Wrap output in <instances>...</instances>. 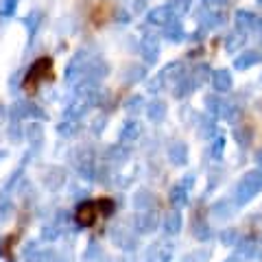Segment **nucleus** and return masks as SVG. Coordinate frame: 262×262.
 <instances>
[{
	"label": "nucleus",
	"instance_id": "2",
	"mask_svg": "<svg viewBox=\"0 0 262 262\" xmlns=\"http://www.w3.org/2000/svg\"><path fill=\"white\" fill-rule=\"evenodd\" d=\"M57 79L55 72V59L51 55H39L37 59H33V63L27 68L22 77V92L27 96H35L39 92V88L44 83H53Z\"/></svg>",
	"mask_w": 262,
	"mask_h": 262
},
{
	"label": "nucleus",
	"instance_id": "3",
	"mask_svg": "<svg viewBox=\"0 0 262 262\" xmlns=\"http://www.w3.org/2000/svg\"><path fill=\"white\" fill-rule=\"evenodd\" d=\"M24 229H27V221H24V216H20V221L15 223V227L11 229V232H7L3 236V241H0V258H3L5 262L18 260V247L22 243Z\"/></svg>",
	"mask_w": 262,
	"mask_h": 262
},
{
	"label": "nucleus",
	"instance_id": "4",
	"mask_svg": "<svg viewBox=\"0 0 262 262\" xmlns=\"http://www.w3.org/2000/svg\"><path fill=\"white\" fill-rule=\"evenodd\" d=\"M114 3L110 0H96V3L90 5L88 9V22L92 29H103L105 24H110L114 20Z\"/></svg>",
	"mask_w": 262,
	"mask_h": 262
},
{
	"label": "nucleus",
	"instance_id": "1",
	"mask_svg": "<svg viewBox=\"0 0 262 262\" xmlns=\"http://www.w3.org/2000/svg\"><path fill=\"white\" fill-rule=\"evenodd\" d=\"M116 210V203L110 196H96V199H85L79 203L75 210V223L83 229H94L96 225L105 223Z\"/></svg>",
	"mask_w": 262,
	"mask_h": 262
}]
</instances>
